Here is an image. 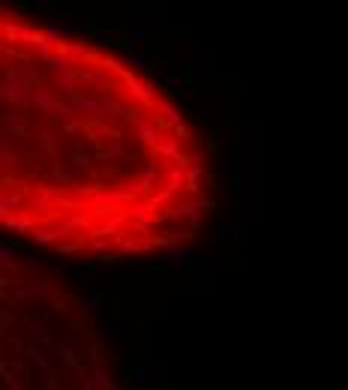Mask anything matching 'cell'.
<instances>
[{"label": "cell", "mask_w": 348, "mask_h": 390, "mask_svg": "<svg viewBox=\"0 0 348 390\" xmlns=\"http://www.w3.org/2000/svg\"><path fill=\"white\" fill-rule=\"evenodd\" d=\"M123 84H126L129 96L135 99V102H141V105H153V102H156V87H153L150 81L141 84L132 72H123Z\"/></svg>", "instance_id": "obj_1"}, {"label": "cell", "mask_w": 348, "mask_h": 390, "mask_svg": "<svg viewBox=\"0 0 348 390\" xmlns=\"http://www.w3.org/2000/svg\"><path fill=\"white\" fill-rule=\"evenodd\" d=\"M132 126H135V138H138V141H144V144H153V147L159 144V138H156V120H153V117H144V120H132Z\"/></svg>", "instance_id": "obj_2"}, {"label": "cell", "mask_w": 348, "mask_h": 390, "mask_svg": "<svg viewBox=\"0 0 348 390\" xmlns=\"http://www.w3.org/2000/svg\"><path fill=\"white\" fill-rule=\"evenodd\" d=\"M24 42H30L33 48H36V54H39L45 63L51 60V45H54V42L48 39V33H36V30H30L27 36H24Z\"/></svg>", "instance_id": "obj_3"}, {"label": "cell", "mask_w": 348, "mask_h": 390, "mask_svg": "<svg viewBox=\"0 0 348 390\" xmlns=\"http://www.w3.org/2000/svg\"><path fill=\"white\" fill-rule=\"evenodd\" d=\"M3 99L12 102V105H27V102H33V96H27V90H24L18 81H9V84L3 87Z\"/></svg>", "instance_id": "obj_4"}, {"label": "cell", "mask_w": 348, "mask_h": 390, "mask_svg": "<svg viewBox=\"0 0 348 390\" xmlns=\"http://www.w3.org/2000/svg\"><path fill=\"white\" fill-rule=\"evenodd\" d=\"M69 231H72L69 225H60V228H54V231H36V234H33V240H36V246H45V243L64 240V237L69 234Z\"/></svg>", "instance_id": "obj_5"}, {"label": "cell", "mask_w": 348, "mask_h": 390, "mask_svg": "<svg viewBox=\"0 0 348 390\" xmlns=\"http://www.w3.org/2000/svg\"><path fill=\"white\" fill-rule=\"evenodd\" d=\"M75 300L81 303V306H78L81 312H96V309H99V303H102V300H99V294H96L93 288H84L81 294H75Z\"/></svg>", "instance_id": "obj_6"}, {"label": "cell", "mask_w": 348, "mask_h": 390, "mask_svg": "<svg viewBox=\"0 0 348 390\" xmlns=\"http://www.w3.org/2000/svg\"><path fill=\"white\" fill-rule=\"evenodd\" d=\"M153 108H156V111L162 114V117H165V120H168V123H171V126H174V123H180V114H177V108H174V105H171L168 99L156 96V102H153Z\"/></svg>", "instance_id": "obj_7"}, {"label": "cell", "mask_w": 348, "mask_h": 390, "mask_svg": "<svg viewBox=\"0 0 348 390\" xmlns=\"http://www.w3.org/2000/svg\"><path fill=\"white\" fill-rule=\"evenodd\" d=\"M6 228H9V231H30L33 216L27 210H21V216H6Z\"/></svg>", "instance_id": "obj_8"}, {"label": "cell", "mask_w": 348, "mask_h": 390, "mask_svg": "<svg viewBox=\"0 0 348 390\" xmlns=\"http://www.w3.org/2000/svg\"><path fill=\"white\" fill-rule=\"evenodd\" d=\"M69 156H72V162L78 165V168H90V162H93V153L87 147H81V144H75Z\"/></svg>", "instance_id": "obj_9"}, {"label": "cell", "mask_w": 348, "mask_h": 390, "mask_svg": "<svg viewBox=\"0 0 348 390\" xmlns=\"http://www.w3.org/2000/svg\"><path fill=\"white\" fill-rule=\"evenodd\" d=\"M192 279H195V285H192L195 291H213V279H216V276H213L210 270H198Z\"/></svg>", "instance_id": "obj_10"}, {"label": "cell", "mask_w": 348, "mask_h": 390, "mask_svg": "<svg viewBox=\"0 0 348 390\" xmlns=\"http://www.w3.org/2000/svg\"><path fill=\"white\" fill-rule=\"evenodd\" d=\"M27 333H30L36 342H42V345L48 342V330H45V324H42V321H33V318H27Z\"/></svg>", "instance_id": "obj_11"}, {"label": "cell", "mask_w": 348, "mask_h": 390, "mask_svg": "<svg viewBox=\"0 0 348 390\" xmlns=\"http://www.w3.org/2000/svg\"><path fill=\"white\" fill-rule=\"evenodd\" d=\"M45 33H48V39H51V42H57V39L66 33V21H60V18L48 21V24H45Z\"/></svg>", "instance_id": "obj_12"}, {"label": "cell", "mask_w": 348, "mask_h": 390, "mask_svg": "<svg viewBox=\"0 0 348 390\" xmlns=\"http://www.w3.org/2000/svg\"><path fill=\"white\" fill-rule=\"evenodd\" d=\"M24 358H30L33 363H36V366H42V369H48V358H45V351H42V342H39V345H30Z\"/></svg>", "instance_id": "obj_13"}, {"label": "cell", "mask_w": 348, "mask_h": 390, "mask_svg": "<svg viewBox=\"0 0 348 390\" xmlns=\"http://www.w3.org/2000/svg\"><path fill=\"white\" fill-rule=\"evenodd\" d=\"M18 204H21V195H3V201H0V213L9 216V213H15Z\"/></svg>", "instance_id": "obj_14"}, {"label": "cell", "mask_w": 348, "mask_h": 390, "mask_svg": "<svg viewBox=\"0 0 348 390\" xmlns=\"http://www.w3.org/2000/svg\"><path fill=\"white\" fill-rule=\"evenodd\" d=\"M114 243H117V249H120L123 255H132V252H138V249H141L135 240H129V237H120V234H114Z\"/></svg>", "instance_id": "obj_15"}, {"label": "cell", "mask_w": 348, "mask_h": 390, "mask_svg": "<svg viewBox=\"0 0 348 390\" xmlns=\"http://www.w3.org/2000/svg\"><path fill=\"white\" fill-rule=\"evenodd\" d=\"M51 102H54V99H51V90H45V87L33 93V105H36V108H42V111H48V105H51Z\"/></svg>", "instance_id": "obj_16"}, {"label": "cell", "mask_w": 348, "mask_h": 390, "mask_svg": "<svg viewBox=\"0 0 348 390\" xmlns=\"http://www.w3.org/2000/svg\"><path fill=\"white\" fill-rule=\"evenodd\" d=\"M0 159H3V168H6V171H15L18 162H21V159H18V153H12L9 147H6V150H0Z\"/></svg>", "instance_id": "obj_17"}, {"label": "cell", "mask_w": 348, "mask_h": 390, "mask_svg": "<svg viewBox=\"0 0 348 390\" xmlns=\"http://www.w3.org/2000/svg\"><path fill=\"white\" fill-rule=\"evenodd\" d=\"M123 60H126L132 69H141V72L147 69V57H144V54H132V51H126V54H123Z\"/></svg>", "instance_id": "obj_18"}, {"label": "cell", "mask_w": 348, "mask_h": 390, "mask_svg": "<svg viewBox=\"0 0 348 390\" xmlns=\"http://www.w3.org/2000/svg\"><path fill=\"white\" fill-rule=\"evenodd\" d=\"M201 162H204L201 153H192L189 156V180H198V177H201Z\"/></svg>", "instance_id": "obj_19"}, {"label": "cell", "mask_w": 348, "mask_h": 390, "mask_svg": "<svg viewBox=\"0 0 348 390\" xmlns=\"http://www.w3.org/2000/svg\"><path fill=\"white\" fill-rule=\"evenodd\" d=\"M144 375H147V369H144L141 363H135V366L129 369V384H147V381H144Z\"/></svg>", "instance_id": "obj_20"}, {"label": "cell", "mask_w": 348, "mask_h": 390, "mask_svg": "<svg viewBox=\"0 0 348 390\" xmlns=\"http://www.w3.org/2000/svg\"><path fill=\"white\" fill-rule=\"evenodd\" d=\"M108 327H111V333H114V336H120V339H123V336H126V318H120V315H117V318H111V321H108Z\"/></svg>", "instance_id": "obj_21"}, {"label": "cell", "mask_w": 348, "mask_h": 390, "mask_svg": "<svg viewBox=\"0 0 348 390\" xmlns=\"http://www.w3.org/2000/svg\"><path fill=\"white\" fill-rule=\"evenodd\" d=\"M183 168H186V165H183V162L171 165V168H168V183H183V174H186Z\"/></svg>", "instance_id": "obj_22"}, {"label": "cell", "mask_w": 348, "mask_h": 390, "mask_svg": "<svg viewBox=\"0 0 348 390\" xmlns=\"http://www.w3.org/2000/svg\"><path fill=\"white\" fill-rule=\"evenodd\" d=\"M69 228H90V231H93V216H90V213H78V216L69 222Z\"/></svg>", "instance_id": "obj_23"}, {"label": "cell", "mask_w": 348, "mask_h": 390, "mask_svg": "<svg viewBox=\"0 0 348 390\" xmlns=\"http://www.w3.org/2000/svg\"><path fill=\"white\" fill-rule=\"evenodd\" d=\"M93 378H96V387L114 390V381H111V378H108V372H105V369H96V372H93Z\"/></svg>", "instance_id": "obj_24"}, {"label": "cell", "mask_w": 348, "mask_h": 390, "mask_svg": "<svg viewBox=\"0 0 348 390\" xmlns=\"http://www.w3.org/2000/svg\"><path fill=\"white\" fill-rule=\"evenodd\" d=\"M102 66H105L108 72H117V75H123V72H126V66L120 63L117 57H105V60H102Z\"/></svg>", "instance_id": "obj_25"}, {"label": "cell", "mask_w": 348, "mask_h": 390, "mask_svg": "<svg viewBox=\"0 0 348 390\" xmlns=\"http://www.w3.org/2000/svg\"><path fill=\"white\" fill-rule=\"evenodd\" d=\"M168 216H174V219H177V216H180V219L189 216V204H171V207H168Z\"/></svg>", "instance_id": "obj_26"}, {"label": "cell", "mask_w": 348, "mask_h": 390, "mask_svg": "<svg viewBox=\"0 0 348 390\" xmlns=\"http://www.w3.org/2000/svg\"><path fill=\"white\" fill-rule=\"evenodd\" d=\"M12 258H15V249H12L9 243H3V246H0V261L9 267V264H12Z\"/></svg>", "instance_id": "obj_27"}, {"label": "cell", "mask_w": 348, "mask_h": 390, "mask_svg": "<svg viewBox=\"0 0 348 390\" xmlns=\"http://www.w3.org/2000/svg\"><path fill=\"white\" fill-rule=\"evenodd\" d=\"M60 358H64L72 369H78V358H75V351H72V348H66V345H64V348H60Z\"/></svg>", "instance_id": "obj_28"}, {"label": "cell", "mask_w": 348, "mask_h": 390, "mask_svg": "<svg viewBox=\"0 0 348 390\" xmlns=\"http://www.w3.org/2000/svg\"><path fill=\"white\" fill-rule=\"evenodd\" d=\"M171 129H174V138H180V141H189V138H192V132L186 129V126H183V123H174V126H171Z\"/></svg>", "instance_id": "obj_29"}, {"label": "cell", "mask_w": 348, "mask_h": 390, "mask_svg": "<svg viewBox=\"0 0 348 390\" xmlns=\"http://www.w3.org/2000/svg\"><path fill=\"white\" fill-rule=\"evenodd\" d=\"M24 294H30V297H39V300H45V297H48V288H45V285H30V288H27Z\"/></svg>", "instance_id": "obj_30"}, {"label": "cell", "mask_w": 348, "mask_h": 390, "mask_svg": "<svg viewBox=\"0 0 348 390\" xmlns=\"http://www.w3.org/2000/svg\"><path fill=\"white\" fill-rule=\"evenodd\" d=\"M6 78H9V81H21V78H24V72H21L18 66H6Z\"/></svg>", "instance_id": "obj_31"}, {"label": "cell", "mask_w": 348, "mask_h": 390, "mask_svg": "<svg viewBox=\"0 0 348 390\" xmlns=\"http://www.w3.org/2000/svg\"><path fill=\"white\" fill-rule=\"evenodd\" d=\"M141 177H144V180H156V177H159V168H156V165H147V168L141 171Z\"/></svg>", "instance_id": "obj_32"}, {"label": "cell", "mask_w": 348, "mask_h": 390, "mask_svg": "<svg viewBox=\"0 0 348 390\" xmlns=\"http://www.w3.org/2000/svg\"><path fill=\"white\" fill-rule=\"evenodd\" d=\"M48 306H51V312H54V315H60V312L66 309V300H64V297H60V300H51Z\"/></svg>", "instance_id": "obj_33"}, {"label": "cell", "mask_w": 348, "mask_h": 390, "mask_svg": "<svg viewBox=\"0 0 348 390\" xmlns=\"http://www.w3.org/2000/svg\"><path fill=\"white\" fill-rule=\"evenodd\" d=\"M39 141H42V147L48 150V147L54 144V135H51V132H42V135H39Z\"/></svg>", "instance_id": "obj_34"}, {"label": "cell", "mask_w": 348, "mask_h": 390, "mask_svg": "<svg viewBox=\"0 0 348 390\" xmlns=\"http://www.w3.org/2000/svg\"><path fill=\"white\" fill-rule=\"evenodd\" d=\"M93 249H96V252H108V240H105V237L93 240Z\"/></svg>", "instance_id": "obj_35"}, {"label": "cell", "mask_w": 348, "mask_h": 390, "mask_svg": "<svg viewBox=\"0 0 348 390\" xmlns=\"http://www.w3.org/2000/svg\"><path fill=\"white\" fill-rule=\"evenodd\" d=\"M186 189H189L192 195H201V183H198V180H189V183H186Z\"/></svg>", "instance_id": "obj_36"}, {"label": "cell", "mask_w": 348, "mask_h": 390, "mask_svg": "<svg viewBox=\"0 0 348 390\" xmlns=\"http://www.w3.org/2000/svg\"><path fill=\"white\" fill-rule=\"evenodd\" d=\"M78 129H81V123H78V120H69V123L64 126V132H78Z\"/></svg>", "instance_id": "obj_37"}, {"label": "cell", "mask_w": 348, "mask_h": 390, "mask_svg": "<svg viewBox=\"0 0 348 390\" xmlns=\"http://www.w3.org/2000/svg\"><path fill=\"white\" fill-rule=\"evenodd\" d=\"M132 36H135V39H144V36H147V27H132Z\"/></svg>", "instance_id": "obj_38"}, {"label": "cell", "mask_w": 348, "mask_h": 390, "mask_svg": "<svg viewBox=\"0 0 348 390\" xmlns=\"http://www.w3.org/2000/svg\"><path fill=\"white\" fill-rule=\"evenodd\" d=\"M81 327H84V318H75V321H72V330H75V333H84Z\"/></svg>", "instance_id": "obj_39"}, {"label": "cell", "mask_w": 348, "mask_h": 390, "mask_svg": "<svg viewBox=\"0 0 348 390\" xmlns=\"http://www.w3.org/2000/svg\"><path fill=\"white\" fill-rule=\"evenodd\" d=\"M30 6L33 9H48V0H33Z\"/></svg>", "instance_id": "obj_40"}, {"label": "cell", "mask_w": 348, "mask_h": 390, "mask_svg": "<svg viewBox=\"0 0 348 390\" xmlns=\"http://www.w3.org/2000/svg\"><path fill=\"white\" fill-rule=\"evenodd\" d=\"M12 321H15V318H12L9 312H3V318H0V324H3V327H9V324H12Z\"/></svg>", "instance_id": "obj_41"}, {"label": "cell", "mask_w": 348, "mask_h": 390, "mask_svg": "<svg viewBox=\"0 0 348 390\" xmlns=\"http://www.w3.org/2000/svg\"><path fill=\"white\" fill-rule=\"evenodd\" d=\"M45 387H51V390L57 387V381H54V375H45Z\"/></svg>", "instance_id": "obj_42"}, {"label": "cell", "mask_w": 348, "mask_h": 390, "mask_svg": "<svg viewBox=\"0 0 348 390\" xmlns=\"http://www.w3.org/2000/svg\"><path fill=\"white\" fill-rule=\"evenodd\" d=\"M39 174H42V165L36 162V165H33V168H30V177H39Z\"/></svg>", "instance_id": "obj_43"}]
</instances>
